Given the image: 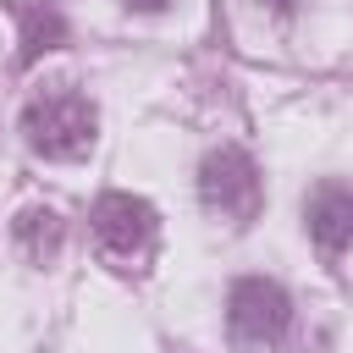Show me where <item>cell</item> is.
<instances>
[{
    "label": "cell",
    "mask_w": 353,
    "mask_h": 353,
    "mask_svg": "<svg viewBox=\"0 0 353 353\" xmlns=\"http://www.w3.org/2000/svg\"><path fill=\"white\" fill-rule=\"evenodd\" d=\"M303 221H309V237H314L325 254H342V248L353 243V193L336 188V182L314 188L309 204H303Z\"/></svg>",
    "instance_id": "obj_5"
},
{
    "label": "cell",
    "mask_w": 353,
    "mask_h": 353,
    "mask_svg": "<svg viewBox=\"0 0 353 353\" xmlns=\"http://www.w3.org/2000/svg\"><path fill=\"white\" fill-rule=\"evenodd\" d=\"M22 22H28V33H22V61H33L39 50H55L61 44V17L55 11H22Z\"/></svg>",
    "instance_id": "obj_7"
},
{
    "label": "cell",
    "mask_w": 353,
    "mask_h": 353,
    "mask_svg": "<svg viewBox=\"0 0 353 353\" xmlns=\"http://www.w3.org/2000/svg\"><path fill=\"white\" fill-rule=\"evenodd\" d=\"M94 237H99V254L110 265L143 270L149 254H154V237H160V215L138 193H105L94 204Z\"/></svg>",
    "instance_id": "obj_2"
},
{
    "label": "cell",
    "mask_w": 353,
    "mask_h": 353,
    "mask_svg": "<svg viewBox=\"0 0 353 353\" xmlns=\"http://www.w3.org/2000/svg\"><path fill=\"white\" fill-rule=\"evenodd\" d=\"M127 6H132V11H160L165 0H127Z\"/></svg>",
    "instance_id": "obj_8"
},
{
    "label": "cell",
    "mask_w": 353,
    "mask_h": 353,
    "mask_svg": "<svg viewBox=\"0 0 353 353\" xmlns=\"http://www.w3.org/2000/svg\"><path fill=\"white\" fill-rule=\"evenodd\" d=\"M199 199H204V210H215L232 226L254 221L259 215V171H254V160L243 149L204 154V165H199Z\"/></svg>",
    "instance_id": "obj_4"
},
{
    "label": "cell",
    "mask_w": 353,
    "mask_h": 353,
    "mask_svg": "<svg viewBox=\"0 0 353 353\" xmlns=\"http://www.w3.org/2000/svg\"><path fill=\"white\" fill-rule=\"evenodd\" d=\"M94 132H99V116H94L88 94H77L72 83L39 88L28 99V110H22V138L44 160H77V154H88Z\"/></svg>",
    "instance_id": "obj_1"
},
{
    "label": "cell",
    "mask_w": 353,
    "mask_h": 353,
    "mask_svg": "<svg viewBox=\"0 0 353 353\" xmlns=\"http://www.w3.org/2000/svg\"><path fill=\"white\" fill-rule=\"evenodd\" d=\"M287 320H292V303L265 276H243L226 298V331L243 353H276L287 336Z\"/></svg>",
    "instance_id": "obj_3"
},
{
    "label": "cell",
    "mask_w": 353,
    "mask_h": 353,
    "mask_svg": "<svg viewBox=\"0 0 353 353\" xmlns=\"http://www.w3.org/2000/svg\"><path fill=\"white\" fill-rule=\"evenodd\" d=\"M17 237H22V248L33 259H50L61 248V215L55 210H22L17 215Z\"/></svg>",
    "instance_id": "obj_6"
}]
</instances>
